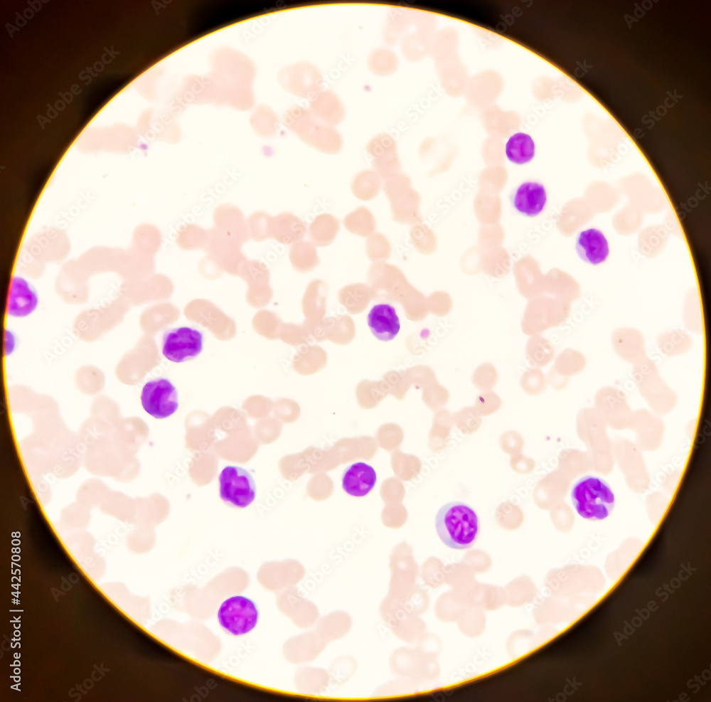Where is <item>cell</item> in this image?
Instances as JSON below:
<instances>
[{"mask_svg":"<svg viewBox=\"0 0 711 702\" xmlns=\"http://www.w3.org/2000/svg\"><path fill=\"white\" fill-rule=\"evenodd\" d=\"M435 527L441 541L454 549L471 548L480 532L476 512L461 501L443 505L437 514Z\"/></svg>","mask_w":711,"mask_h":702,"instance_id":"obj_1","label":"cell"},{"mask_svg":"<svg viewBox=\"0 0 711 702\" xmlns=\"http://www.w3.org/2000/svg\"><path fill=\"white\" fill-rule=\"evenodd\" d=\"M572 505L577 514L587 521L607 518L615 506L616 498L609 484L595 475H585L571 489Z\"/></svg>","mask_w":711,"mask_h":702,"instance_id":"obj_2","label":"cell"},{"mask_svg":"<svg viewBox=\"0 0 711 702\" xmlns=\"http://www.w3.org/2000/svg\"><path fill=\"white\" fill-rule=\"evenodd\" d=\"M220 626L233 636H242L255 629L259 620V611L255 602L244 595H233L225 599L217 612Z\"/></svg>","mask_w":711,"mask_h":702,"instance_id":"obj_3","label":"cell"},{"mask_svg":"<svg viewBox=\"0 0 711 702\" xmlns=\"http://www.w3.org/2000/svg\"><path fill=\"white\" fill-rule=\"evenodd\" d=\"M220 497L228 506L245 508L255 499L256 485L250 474L236 466H226L219 477Z\"/></svg>","mask_w":711,"mask_h":702,"instance_id":"obj_4","label":"cell"},{"mask_svg":"<svg viewBox=\"0 0 711 702\" xmlns=\"http://www.w3.org/2000/svg\"><path fill=\"white\" fill-rule=\"evenodd\" d=\"M203 334L190 326L171 329L164 333L161 352L174 363H182L197 357L203 347Z\"/></svg>","mask_w":711,"mask_h":702,"instance_id":"obj_5","label":"cell"},{"mask_svg":"<svg viewBox=\"0 0 711 702\" xmlns=\"http://www.w3.org/2000/svg\"><path fill=\"white\" fill-rule=\"evenodd\" d=\"M141 403L144 410L152 417L168 418L178 408L176 388L168 378L152 379L142 388Z\"/></svg>","mask_w":711,"mask_h":702,"instance_id":"obj_6","label":"cell"},{"mask_svg":"<svg viewBox=\"0 0 711 702\" xmlns=\"http://www.w3.org/2000/svg\"><path fill=\"white\" fill-rule=\"evenodd\" d=\"M566 310L552 301L538 299L530 302L521 320L523 332L539 336L547 329L560 325L566 317Z\"/></svg>","mask_w":711,"mask_h":702,"instance_id":"obj_7","label":"cell"},{"mask_svg":"<svg viewBox=\"0 0 711 702\" xmlns=\"http://www.w3.org/2000/svg\"><path fill=\"white\" fill-rule=\"evenodd\" d=\"M215 222L213 228L222 236L242 246L250 239L247 222L240 208L223 203L213 211Z\"/></svg>","mask_w":711,"mask_h":702,"instance_id":"obj_8","label":"cell"},{"mask_svg":"<svg viewBox=\"0 0 711 702\" xmlns=\"http://www.w3.org/2000/svg\"><path fill=\"white\" fill-rule=\"evenodd\" d=\"M512 207L520 214L535 217L540 214L547 205V193L545 186L538 181H525L510 193Z\"/></svg>","mask_w":711,"mask_h":702,"instance_id":"obj_9","label":"cell"},{"mask_svg":"<svg viewBox=\"0 0 711 702\" xmlns=\"http://www.w3.org/2000/svg\"><path fill=\"white\" fill-rule=\"evenodd\" d=\"M575 250L582 260L592 265L602 264L610 253L607 238L602 231L595 228L579 233L576 238Z\"/></svg>","mask_w":711,"mask_h":702,"instance_id":"obj_10","label":"cell"},{"mask_svg":"<svg viewBox=\"0 0 711 702\" xmlns=\"http://www.w3.org/2000/svg\"><path fill=\"white\" fill-rule=\"evenodd\" d=\"M377 474L374 468L363 462H355L347 467L341 476L344 491L355 497L368 494L375 487Z\"/></svg>","mask_w":711,"mask_h":702,"instance_id":"obj_11","label":"cell"},{"mask_svg":"<svg viewBox=\"0 0 711 702\" xmlns=\"http://www.w3.org/2000/svg\"><path fill=\"white\" fill-rule=\"evenodd\" d=\"M368 326L378 340H392L400 329L399 317L395 309L389 304L374 305L367 318Z\"/></svg>","mask_w":711,"mask_h":702,"instance_id":"obj_12","label":"cell"},{"mask_svg":"<svg viewBox=\"0 0 711 702\" xmlns=\"http://www.w3.org/2000/svg\"><path fill=\"white\" fill-rule=\"evenodd\" d=\"M38 299L31 284L21 277L12 280L8 300L7 314L22 318L31 314L37 307Z\"/></svg>","mask_w":711,"mask_h":702,"instance_id":"obj_13","label":"cell"},{"mask_svg":"<svg viewBox=\"0 0 711 702\" xmlns=\"http://www.w3.org/2000/svg\"><path fill=\"white\" fill-rule=\"evenodd\" d=\"M306 225L298 217L288 212L271 216L269 238L284 244H292L302 238L306 232Z\"/></svg>","mask_w":711,"mask_h":702,"instance_id":"obj_14","label":"cell"},{"mask_svg":"<svg viewBox=\"0 0 711 702\" xmlns=\"http://www.w3.org/2000/svg\"><path fill=\"white\" fill-rule=\"evenodd\" d=\"M505 151L510 162L522 165L529 163L534 158L535 144L528 134L517 132L508 139Z\"/></svg>","mask_w":711,"mask_h":702,"instance_id":"obj_15","label":"cell"},{"mask_svg":"<svg viewBox=\"0 0 711 702\" xmlns=\"http://www.w3.org/2000/svg\"><path fill=\"white\" fill-rule=\"evenodd\" d=\"M176 242L183 250H205L210 242V231L194 223H185L177 231Z\"/></svg>","mask_w":711,"mask_h":702,"instance_id":"obj_16","label":"cell"},{"mask_svg":"<svg viewBox=\"0 0 711 702\" xmlns=\"http://www.w3.org/2000/svg\"><path fill=\"white\" fill-rule=\"evenodd\" d=\"M525 355L531 365L542 367L553 358L554 349L546 339L540 336H533L525 345Z\"/></svg>","mask_w":711,"mask_h":702,"instance_id":"obj_17","label":"cell"},{"mask_svg":"<svg viewBox=\"0 0 711 702\" xmlns=\"http://www.w3.org/2000/svg\"><path fill=\"white\" fill-rule=\"evenodd\" d=\"M520 385L523 390L532 396L542 394L547 387L545 376L538 368L526 369L520 379Z\"/></svg>","mask_w":711,"mask_h":702,"instance_id":"obj_18","label":"cell"},{"mask_svg":"<svg viewBox=\"0 0 711 702\" xmlns=\"http://www.w3.org/2000/svg\"><path fill=\"white\" fill-rule=\"evenodd\" d=\"M498 381V373L491 363H484L478 366L471 377L473 385L481 391H490Z\"/></svg>","mask_w":711,"mask_h":702,"instance_id":"obj_19","label":"cell"},{"mask_svg":"<svg viewBox=\"0 0 711 702\" xmlns=\"http://www.w3.org/2000/svg\"><path fill=\"white\" fill-rule=\"evenodd\" d=\"M271 216L263 211L252 213L247 220L250 238L257 242L269 238V227Z\"/></svg>","mask_w":711,"mask_h":702,"instance_id":"obj_20","label":"cell"},{"mask_svg":"<svg viewBox=\"0 0 711 702\" xmlns=\"http://www.w3.org/2000/svg\"><path fill=\"white\" fill-rule=\"evenodd\" d=\"M476 404L483 413L493 412L502 404L499 396L493 391H487L479 395Z\"/></svg>","mask_w":711,"mask_h":702,"instance_id":"obj_21","label":"cell"},{"mask_svg":"<svg viewBox=\"0 0 711 702\" xmlns=\"http://www.w3.org/2000/svg\"><path fill=\"white\" fill-rule=\"evenodd\" d=\"M431 309L437 316L444 317L452 311L453 302L446 294L438 295L434 297Z\"/></svg>","mask_w":711,"mask_h":702,"instance_id":"obj_22","label":"cell"},{"mask_svg":"<svg viewBox=\"0 0 711 702\" xmlns=\"http://www.w3.org/2000/svg\"><path fill=\"white\" fill-rule=\"evenodd\" d=\"M6 342H8L6 344V354L8 353L9 354L10 353L12 352L13 349H14L15 340L13 334L8 331H6Z\"/></svg>","mask_w":711,"mask_h":702,"instance_id":"obj_23","label":"cell"}]
</instances>
